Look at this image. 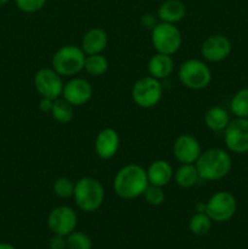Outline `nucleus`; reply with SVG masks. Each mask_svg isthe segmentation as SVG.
<instances>
[{
	"label": "nucleus",
	"mask_w": 248,
	"mask_h": 249,
	"mask_svg": "<svg viewBox=\"0 0 248 249\" xmlns=\"http://www.w3.org/2000/svg\"><path fill=\"white\" fill-rule=\"evenodd\" d=\"M53 100L48 99V97H41L40 101H39V109H40L43 113H50L51 109H53Z\"/></svg>",
	"instance_id": "31"
},
{
	"label": "nucleus",
	"mask_w": 248,
	"mask_h": 249,
	"mask_svg": "<svg viewBox=\"0 0 248 249\" xmlns=\"http://www.w3.org/2000/svg\"><path fill=\"white\" fill-rule=\"evenodd\" d=\"M142 197L146 201V203L153 207L160 206V204H163V202H164L165 199V195H164V191H163V187L155 186V185H150V184H148V186L146 187Z\"/></svg>",
	"instance_id": "28"
},
{
	"label": "nucleus",
	"mask_w": 248,
	"mask_h": 249,
	"mask_svg": "<svg viewBox=\"0 0 248 249\" xmlns=\"http://www.w3.org/2000/svg\"><path fill=\"white\" fill-rule=\"evenodd\" d=\"M68 249H91L92 242L91 238L87 233L82 231H73L70 235L66 236Z\"/></svg>",
	"instance_id": "27"
},
{
	"label": "nucleus",
	"mask_w": 248,
	"mask_h": 249,
	"mask_svg": "<svg viewBox=\"0 0 248 249\" xmlns=\"http://www.w3.org/2000/svg\"><path fill=\"white\" fill-rule=\"evenodd\" d=\"M151 43L157 53L173 56L181 48V32L175 24L159 22L151 29Z\"/></svg>",
	"instance_id": "6"
},
{
	"label": "nucleus",
	"mask_w": 248,
	"mask_h": 249,
	"mask_svg": "<svg viewBox=\"0 0 248 249\" xmlns=\"http://www.w3.org/2000/svg\"><path fill=\"white\" fill-rule=\"evenodd\" d=\"M201 180L195 164H181L174 172V181L182 189H191Z\"/></svg>",
	"instance_id": "21"
},
{
	"label": "nucleus",
	"mask_w": 248,
	"mask_h": 249,
	"mask_svg": "<svg viewBox=\"0 0 248 249\" xmlns=\"http://www.w3.org/2000/svg\"><path fill=\"white\" fill-rule=\"evenodd\" d=\"M230 114L225 108L220 106H213L204 113V123L208 129L213 131L225 130L230 123Z\"/></svg>",
	"instance_id": "20"
},
{
	"label": "nucleus",
	"mask_w": 248,
	"mask_h": 249,
	"mask_svg": "<svg viewBox=\"0 0 248 249\" xmlns=\"http://www.w3.org/2000/svg\"><path fill=\"white\" fill-rule=\"evenodd\" d=\"M49 249H68L66 236L53 235L49 242Z\"/></svg>",
	"instance_id": "30"
},
{
	"label": "nucleus",
	"mask_w": 248,
	"mask_h": 249,
	"mask_svg": "<svg viewBox=\"0 0 248 249\" xmlns=\"http://www.w3.org/2000/svg\"><path fill=\"white\" fill-rule=\"evenodd\" d=\"M73 198L80 211L96 212L105 201V189L101 182L91 177H84L74 185Z\"/></svg>",
	"instance_id": "3"
},
{
	"label": "nucleus",
	"mask_w": 248,
	"mask_h": 249,
	"mask_svg": "<svg viewBox=\"0 0 248 249\" xmlns=\"http://www.w3.org/2000/svg\"><path fill=\"white\" fill-rule=\"evenodd\" d=\"M119 135L114 129L105 128L97 134L95 139V152L97 157L104 160H108L117 155L119 150Z\"/></svg>",
	"instance_id": "15"
},
{
	"label": "nucleus",
	"mask_w": 248,
	"mask_h": 249,
	"mask_svg": "<svg viewBox=\"0 0 248 249\" xmlns=\"http://www.w3.org/2000/svg\"><path fill=\"white\" fill-rule=\"evenodd\" d=\"M142 24L145 27H147V28L152 29L153 27L156 26L155 18H152V16H151V15H143V16H142Z\"/></svg>",
	"instance_id": "32"
},
{
	"label": "nucleus",
	"mask_w": 248,
	"mask_h": 249,
	"mask_svg": "<svg viewBox=\"0 0 248 249\" xmlns=\"http://www.w3.org/2000/svg\"><path fill=\"white\" fill-rule=\"evenodd\" d=\"M212 219L207 215V213H196L190 218L189 230L196 236H204L211 231Z\"/></svg>",
	"instance_id": "25"
},
{
	"label": "nucleus",
	"mask_w": 248,
	"mask_h": 249,
	"mask_svg": "<svg viewBox=\"0 0 248 249\" xmlns=\"http://www.w3.org/2000/svg\"><path fill=\"white\" fill-rule=\"evenodd\" d=\"M201 153V143L190 134H181L173 143V155L181 164H195Z\"/></svg>",
	"instance_id": "13"
},
{
	"label": "nucleus",
	"mask_w": 248,
	"mask_h": 249,
	"mask_svg": "<svg viewBox=\"0 0 248 249\" xmlns=\"http://www.w3.org/2000/svg\"><path fill=\"white\" fill-rule=\"evenodd\" d=\"M148 186L147 173L143 167L136 163H129L117 172L113 179V190L122 199L139 198Z\"/></svg>",
	"instance_id": "1"
},
{
	"label": "nucleus",
	"mask_w": 248,
	"mask_h": 249,
	"mask_svg": "<svg viewBox=\"0 0 248 249\" xmlns=\"http://www.w3.org/2000/svg\"><path fill=\"white\" fill-rule=\"evenodd\" d=\"M34 88L40 97H48V99L56 100L62 96L63 84L62 77L51 68H40L34 74Z\"/></svg>",
	"instance_id": "10"
},
{
	"label": "nucleus",
	"mask_w": 248,
	"mask_h": 249,
	"mask_svg": "<svg viewBox=\"0 0 248 249\" xmlns=\"http://www.w3.org/2000/svg\"><path fill=\"white\" fill-rule=\"evenodd\" d=\"M75 182L70 178L61 177L53 182V192L58 198H70L73 197Z\"/></svg>",
	"instance_id": "26"
},
{
	"label": "nucleus",
	"mask_w": 248,
	"mask_h": 249,
	"mask_svg": "<svg viewBox=\"0 0 248 249\" xmlns=\"http://www.w3.org/2000/svg\"><path fill=\"white\" fill-rule=\"evenodd\" d=\"M77 224V213L68 206L56 207L48 215V226L53 235L68 236L75 230Z\"/></svg>",
	"instance_id": "11"
},
{
	"label": "nucleus",
	"mask_w": 248,
	"mask_h": 249,
	"mask_svg": "<svg viewBox=\"0 0 248 249\" xmlns=\"http://www.w3.org/2000/svg\"><path fill=\"white\" fill-rule=\"evenodd\" d=\"M84 70L88 74L99 77L105 74L108 70V61L102 53H95V55H87L84 63Z\"/></svg>",
	"instance_id": "24"
},
{
	"label": "nucleus",
	"mask_w": 248,
	"mask_h": 249,
	"mask_svg": "<svg viewBox=\"0 0 248 249\" xmlns=\"http://www.w3.org/2000/svg\"><path fill=\"white\" fill-rule=\"evenodd\" d=\"M201 180L218 181L228 177L232 168V160L228 151L223 148H209L203 151L195 163Z\"/></svg>",
	"instance_id": "2"
},
{
	"label": "nucleus",
	"mask_w": 248,
	"mask_h": 249,
	"mask_svg": "<svg viewBox=\"0 0 248 249\" xmlns=\"http://www.w3.org/2000/svg\"><path fill=\"white\" fill-rule=\"evenodd\" d=\"M197 249H201V248H197Z\"/></svg>",
	"instance_id": "36"
},
{
	"label": "nucleus",
	"mask_w": 248,
	"mask_h": 249,
	"mask_svg": "<svg viewBox=\"0 0 248 249\" xmlns=\"http://www.w3.org/2000/svg\"><path fill=\"white\" fill-rule=\"evenodd\" d=\"M163 96V88L160 80L146 75L136 80L131 89V97L136 106L148 109L157 106Z\"/></svg>",
	"instance_id": "7"
},
{
	"label": "nucleus",
	"mask_w": 248,
	"mask_h": 249,
	"mask_svg": "<svg viewBox=\"0 0 248 249\" xmlns=\"http://www.w3.org/2000/svg\"><path fill=\"white\" fill-rule=\"evenodd\" d=\"M237 201L236 197L229 191L215 192L206 202V213L212 221L226 223L236 214Z\"/></svg>",
	"instance_id": "8"
},
{
	"label": "nucleus",
	"mask_w": 248,
	"mask_h": 249,
	"mask_svg": "<svg viewBox=\"0 0 248 249\" xmlns=\"http://www.w3.org/2000/svg\"><path fill=\"white\" fill-rule=\"evenodd\" d=\"M179 82L190 90H203L212 82V71L206 62L190 58L180 65L177 71Z\"/></svg>",
	"instance_id": "5"
},
{
	"label": "nucleus",
	"mask_w": 248,
	"mask_h": 249,
	"mask_svg": "<svg viewBox=\"0 0 248 249\" xmlns=\"http://www.w3.org/2000/svg\"><path fill=\"white\" fill-rule=\"evenodd\" d=\"M9 1H11V0H0V6H1V5L7 4Z\"/></svg>",
	"instance_id": "35"
},
{
	"label": "nucleus",
	"mask_w": 248,
	"mask_h": 249,
	"mask_svg": "<svg viewBox=\"0 0 248 249\" xmlns=\"http://www.w3.org/2000/svg\"><path fill=\"white\" fill-rule=\"evenodd\" d=\"M17 9L26 14H34L38 12L45 6L46 0H15Z\"/></svg>",
	"instance_id": "29"
},
{
	"label": "nucleus",
	"mask_w": 248,
	"mask_h": 249,
	"mask_svg": "<svg viewBox=\"0 0 248 249\" xmlns=\"http://www.w3.org/2000/svg\"><path fill=\"white\" fill-rule=\"evenodd\" d=\"M147 71L148 75L156 79H167L174 71V60L170 55L157 53L148 60Z\"/></svg>",
	"instance_id": "18"
},
{
	"label": "nucleus",
	"mask_w": 248,
	"mask_h": 249,
	"mask_svg": "<svg viewBox=\"0 0 248 249\" xmlns=\"http://www.w3.org/2000/svg\"><path fill=\"white\" fill-rule=\"evenodd\" d=\"M107 44H108L107 32L100 27H94L85 32L82 38L80 48L85 55H95V53H102V51L107 48Z\"/></svg>",
	"instance_id": "16"
},
{
	"label": "nucleus",
	"mask_w": 248,
	"mask_h": 249,
	"mask_svg": "<svg viewBox=\"0 0 248 249\" xmlns=\"http://www.w3.org/2000/svg\"><path fill=\"white\" fill-rule=\"evenodd\" d=\"M50 114L53 121H56L57 123L67 124L74 118V106H72L70 102L66 101L63 97L62 99L58 97V99L53 100V109H51Z\"/></svg>",
	"instance_id": "22"
},
{
	"label": "nucleus",
	"mask_w": 248,
	"mask_h": 249,
	"mask_svg": "<svg viewBox=\"0 0 248 249\" xmlns=\"http://www.w3.org/2000/svg\"><path fill=\"white\" fill-rule=\"evenodd\" d=\"M224 142L230 152L248 153V118L231 119L224 130Z\"/></svg>",
	"instance_id": "9"
},
{
	"label": "nucleus",
	"mask_w": 248,
	"mask_h": 249,
	"mask_svg": "<svg viewBox=\"0 0 248 249\" xmlns=\"http://www.w3.org/2000/svg\"><path fill=\"white\" fill-rule=\"evenodd\" d=\"M0 249H16L14 246L9 245V243H0Z\"/></svg>",
	"instance_id": "34"
},
{
	"label": "nucleus",
	"mask_w": 248,
	"mask_h": 249,
	"mask_svg": "<svg viewBox=\"0 0 248 249\" xmlns=\"http://www.w3.org/2000/svg\"><path fill=\"white\" fill-rule=\"evenodd\" d=\"M196 212H198V213H206V203L198 202L196 204Z\"/></svg>",
	"instance_id": "33"
},
{
	"label": "nucleus",
	"mask_w": 248,
	"mask_h": 249,
	"mask_svg": "<svg viewBox=\"0 0 248 249\" xmlns=\"http://www.w3.org/2000/svg\"><path fill=\"white\" fill-rule=\"evenodd\" d=\"M146 173H147L148 184L155 186L165 187L174 179V170L172 164L163 160H157L151 163L146 169Z\"/></svg>",
	"instance_id": "17"
},
{
	"label": "nucleus",
	"mask_w": 248,
	"mask_h": 249,
	"mask_svg": "<svg viewBox=\"0 0 248 249\" xmlns=\"http://www.w3.org/2000/svg\"><path fill=\"white\" fill-rule=\"evenodd\" d=\"M230 109L236 118H248V88L240 89L231 97Z\"/></svg>",
	"instance_id": "23"
},
{
	"label": "nucleus",
	"mask_w": 248,
	"mask_h": 249,
	"mask_svg": "<svg viewBox=\"0 0 248 249\" xmlns=\"http://www.w3.org/2000/svg\"><path fill=\"white\" fill-rule=\"evenodd\" d=\"M186 15V6L180 0H165L158 7L157 16L160 22L165 23H177L182 21Z\"/></svg>",
	"instance_id": "19"
},
{
	"label": "nucleus",
	"mask_w": 248,
	"mask_h": 249,
	"mask_svg": "<svg viewBox=\"0 0 248 249\" xmlns=\"http://www.w3.org/2000/svg\"><path fill=\"white\" fill-rule=\"evenodd\" d=\"M92 94V85L84 78H72L63 84L62 97L74 107L88 104L91 100Z\"/></svg>",
	"instance_id": "14"
},
{
	"label": "nucleus",
	"mask_w": 248,
	"mask_h": 249,
	"mask_svg": "<svg viewBox=\"0 0 248 249\" xmlns=\"http://www.w3.org/2000/svg\"><path fill=\"white\" fill-rule=\"evenodd\" d=\"M87 55L80 46H61L51 58V67L61 77H73L84 70Z\"/></svg>",
	"instance_id": "4"
},
{
	"label": "nucleus",
	"mask_w": 248,
	"mask_h": 249,
	"mask_svg": "<svg viewBox=\"0 0 248 249\" xmlns=\"http://www.w3.org/2000/svg\"><path fill=\"white\" fill-rule=\"evenodd\" d=\"M231 51H232V44L230 39L223 34L209 36L201 46V53L204 60L213 63L226 60L230 56Z\"/></svg>",
	"instance_id": "12"
}]
</instances>
